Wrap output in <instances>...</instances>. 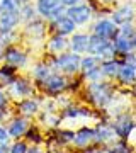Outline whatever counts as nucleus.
I'll list each match as a JSON object with an SVG mask.
<instances>
[{"label": "nucleus", "instance_id": "obj_1", "mask_svg": "<svg viewBox=\"0 0 136 153\" xmlns=\"http://www.w3.org/2000/svg\"><path fill=\"white\" fill-rule=\"evenodd\" d=\"M87 99L95 107H107L114 99V87L109 82H90L87 87Z\"/></svg>", "mask_w": 136, "mask_h": 153}, {"label": "nucleus", "instance_id": "obj_2", "mask_svg": "<svg viewBox=\"0 0 136 153\" xmlns=\"http://www.w3.org/2000/svg\"><path fill=\"white\" fill-rule=\"evenodd\" d=\"M51 65L54 66V70L63 71L66 75H75L80 70V55L75 53H63L61 56L54 58L51 61Z\"/></svg>", "mask_w": 136, "mask_h": 153}, {"label": "nucleus", "instance_id": "obj_3", "mask_svg": "<svg viewBox=\"0 0 136 153\" xmlns=\"http://www.w3.org/2000/svg\"><path fill=\"white\" fill-rule=\"evenodd\" d=\"M34 9H36V14L46 17L49 21L65 14V7L61 5V0H36Z\"/></svg>", "mask_w": 136, "mask_h": 153}, {"label": "nucleus", "instance_id": "obj_4", "mask_svg": "<svg viewBox=\"0 0 136 153\" xmlns=\"http://www.w3.org/2000/svg\"><path fill=\"white\" fill-rule=\"evenodd\" d=\"M41 87L49 95H58V94L65 92L66 88H68V80H66L65 75H61L58 71H51L41 82Z\"/></svg>", "mask_w": 136, "mask_h": 153}, {"label": "nucleus", "instance_id": "obj_5", "mask_svg": "<svg viewBox=\"0 0 136 153\" xmlns=\"http://www.w3.org/2000/svg\"><path fill=\"white\" fill-rule=\"evenodd\" d=\"M112 128H114L116 131V136L119 138V140H124L128 141V138L131 136V133L136 129V123L133 121L129 114H119L117 116V119L112 123Z\"/></svg>", "mask_w": 136, "mask_h": 153}, {"label": "nucleus", "instance_id": "obj_6", "mask_svg": "<svg viewBox=\"0 0 136 153\" xmlns=\"http://www.w3.org/2000/svg\"><path fill=\"white\" fill-rule=\"evenodd\" d=\"M65 16L70 19L75 26H82V24H87L92 17V9L85 4H78V5L68 7L65 9Z\"/></svg>", "mask_w": 136, "mask_h": 153}, {"label": "nucleus", "instance_id": "obj_7", "mask_svg": "<svg viewBox=\"0 0 136 153\" xmlns=\"http://www.w3.org/2000/svg\"><path fill=\"white\" fill-rule=\"evenodd\" d=\"M116 131L112 128V123H99L97 126H94V143L95 145H109L116 140Z\"/></svg>", "mask_w": 136, "mask_h": 153}, {"label": "nucleus", "instance_id": "obj_8", "mask_svg": "<svg viewBox=\"0 0 136 153\" xmlns=\"http://www.w3.org/2000/svg\"><path fill=\"white\" fill-rule=\"evenodd\" d=\"M10 95L16 99H29L33 97L34 94V87L31 85V82L27 80V78H24V76H16V80L12 82L10 87Z\"/></svg>", "mask_w": 136, "mask_h": 153}, {"label": "nucleus", "instance_id": "obj_9", "mask_svg": "<svg viewBox=\"0 0 136 153\" xmlns=\"http://www.w3.org/2000/svg\"><path fill=\"white\" fill-rule=\"evenodd\" d=\"M21 22L19 12L12 10H2L0 12V36L12 34V31L17 27V24Z\"/></svg>", "mask_w": 136, "mask_h": 153}, {"label": "nucleus", "instance_id": "obj_10", "mask_svg": "<svg viewBox=\"0 0 136 153\" xmlns=\"http://www.w3.org/2000/svg\"><path fill=\"white\" fill-rule=\"evenodd\" d=\"M94 34L99 36V38H104V39H114L116 34H117V26H116L114 22L111 21V19H100L94 24L92 27Z\"/></svg>", "mask_w": 136, "mask_h": 153}, {"label": "nucleus", "instance_id": "obj_11", "mask_svg": "<svg viewBox=\"0 0 136 153\" xmlns=\"http://www.w3.org/2000/svg\"><path fill=\"white\" fill-rule=\"evenodd\" d=\"M29 126H31L29 124V121H27L26 117L19 116V117H12L5 128H7V133H9L10 140H19V138H22L24 134H26V131H27Z\"/></svg>", "mask_w": 136, "mask_h": 153}, {"label": "nucleus", "instance_id": "obj_12", "mask_svg": "<svg viewBox=\"0 0 136 153\" xmlns=\"http://www.w3.org/2000/svg\"><path fill=\"white\" fill-rule=\"evenodd\" d=\"M4 60H5V65L12 68H21L27 63V55L16 46H9L4 53Z\"/></svg>", "mask_w": 136, "mask_h": 153}, {"label": "nucleus", "instance_id": "obj_13", "mask_svg": "<svg viewBox=\"0 0 136 153\" xmlns=\"http://www.w3.org/2000/svg\"><path fill=\"white\" fill-rule=\"evenodd\" d=\"M75 29H77V26L65 16V14L51 21V31H53L56 36H63V38H66L68 34H73Z\"/></svg>", "mask_w": 136, "mask_h": 153}, {"label": "nucleus", "instance_id": "obj_14", "mask_svg": "<svg viewBox=\"0 0 136 153\" xmlns=\"http://www.w3.org/2000/svg\"><path fill=\"white\" fill-rule=\"evenodd\" d=\"M73 145L77 148H88L94 143V128L90 126H82L75 131V136H73Z\"/></svg>", "mask_w": 136, "mask_h": 153}, {"label": "nucleus", "instance_id": "obj_15", "mask_svg": "<svg viewBox=\"0 0 136 153\" xmlns=\"http://www.w3.org/2000/svg\"><path fill=\"white\" fill-rule=\"evenodd\" d=\"M116 78H117L123 85H133V83L136 82V68L128 65V63H121Z\"/></svg>", "mask_w": 136, "mask_h": 153}, {"label": "nucleus", "instance_id": "obj_16", "mask_svg": "<svg viewBox=\"0 0 136 153\" xmlns=\"http://www.w3.org/2000/svg\"><path fill=\"white\" fill-rule=\"evenodd\" d=\"M17 109H19V114L27 119V117H33V116H36L39 112V102L31 97L22 99L21 102H19V105H17Z\"/></svg>", "mask_w": 136, "mask_h": 153}, {"label": "nucleus", "instance_id": "obj_17", "mask_svg": "<svg viewBox=\"0 0 136 153\" xmlns=\"http://www.w3.org/2000/svg\"><path fill=\"white\" fill-rule=\"evenodd\" d=\"M135 19V10L131 9L129 5H123L121 9L112 14V19L111 21L114 22L116 26L119 24V26H124V24H131V21Z\"/></svg>", "mask_w": 136, "mask_h": 153}, {"label": "nucleus", "instance_id": "obj_18", "mask_svg": "<svg viewBox=\"0 0 136 153\" xmlns=\"http://www.w3.org/2000/svg\"><path fill=\"white\" fill-rule=\"evenodd\" d=\"M121 61L116 60H106L99 63V68H100V73H102L104 78H116L117 75V70H119Z\"/></svg>", "mask_w": 136, "mask_h": 153}, {"label": "nucleus", "instance_id": "obj_19", "mask_svg": "<svg viewBox=\"0 0 136 153\" xmlns=\"http://www.w3.org/2000/svg\"><path fill=\"white\" fill-rule=\"evenodd\" d=\"M87 46H88V36L87 34H75L70 41V48L75 55L87 53Z\"/></svg>", "mask_w": 136, "mask_h": 153}, {"label": "nucleus", "instance_id": "obj_20", "mask_svg": "<svg viewBox=\"0 0 136 153\" xmlns=\"http://www.w3.org/2000/svg\"><path fill=\"white\" fill-rule=\"evenodd\" d=\"M112 46H114V51H116V53H121V55H128V53H131V51H133V48H135L133 39L123 38V36H119V34H116Z\"/></svg>", "mask_w": 136, "mask_h": 153}, {"label": "nucleus", "instance_id": "obj_21", "mask_svg": "<svg viewBox=\"0 0 136 153\" xmlns=\"http://www.w3.org/2000/svg\"><path fill=\"white\" fill-rule=\"evenodd\" d=\"M16 68H12L9 65L0 66V90L5 87H10L12 82L16 80Z\"/></svg>", "mask_w": 136, "mask_h": 153}, {"label": "nucleus", "instance_id": "obj_22", "mask_svg": "<svg viewBox=\"0 0 136 153\" xmlns=\"http://www.w3.org/2000/svg\"><path fill=\"white\" fill-rule=\"evenodd\" d=\"M44 31H46V26L39 19H34V21H31L26 26V34L31 36V38H43Z\"/></svg>", "mask_w": 136, "mask_h": 153}, {"label": "nucleus", "instance_id": "obj_23", "mask_svg": "<svg viewBox=\"0 0 136 153\" xmlns=\"http://www.w3.org/2000/svg\"><path fill=\"white\" fill-rule=\"evenodd\" d=\"M131 152H133V148L124 140L112 141V143H109V145H106V148H104V153H131Z\"/></svg>", "mask_w": 136, "mask_h": 153}, {"label": "nucleus", "instance_id": "obj_24", "mask_svg": "<svg viewBox=\"0 0 136 153\" xmlns=\"http://www.w3.org/2000/svg\"><path fill=\"white\" fill-rule=\"evenodd\" d=\"M66 46H68V41H66V38H63V36H56L54 34L53 38L48 41V48L51 53H61V51H65Z\"/></svg>", "mask_w": 136, "mask_h": 153}, {"label": "nucleus", "instance_id": "obj_25", "mask_svg": "<svg viewBox=\"0 0 136 153\" xmlns=\"http://www.w3.org/2000/svg\"><path fill=\"white\" fill-rule=\"evenodd\" d=\"M73 136H75V131L71 129H58L54 133V141L58 145H70L73 141Z\"/></svg>", "mask_w": 136, "mask_h": 153}, {"label": "nucleus", "instance_id": "obj_26", "mask_svg": "<svg viewBox=\"0 0 136 153\" xmlns=\"http://www.w3.org/2000/svg\"><path fill=\"white\" fill-rule=\"evenodd\" d=\"M49 73H51V68H49V65H46V63H38V65L34 66V70H33L34 78H36L39 83L43 82Z\"/></svg>", "mask_w": 136, "mask_h": 153}, {"label": "nucleus", "instance_id": "obj_27", "mask_svg": "<svg viewBox=\"0 0 136 153\" xmlns=\"http://www.w3.org/2000/svg\"><path fill=\"white\" fill-rule=\"evenodd\" d=\"M24 136H26L27 140H29V141L36 143V145H39V143H43V134H41V129H39L38 126H29Z\"/></svg>", "mask_w": 136, "mask_h": 153}, {"label": "nucleus", "instance_id": "obj_28", "mask_svg": "<svg viewBox=\"0 0 136 153\" xmlns=\"http://www.w3.org/2000/svg\"><path fill=\"white\" fill-rule=\"evenodd\" d=\"M99 63H100V60H99L97 56H92V55L85 56V58H80V71L83 73V71H87V70H90V68H94V66H97Z\"/></svg>", "mask_w": 136, "mask_h": 153}, {"label": "nucleus", "instance_id": "obj_29", "mask_svg": "<svg viewBox=\"0 0 136 153\" xmlns=\"http://www.w3.org/2000/svg\"><path fill=\"white\" fill-rule=\"evenodd\" d=\"M19 16H21V21H34V17H36V9H34L31 4H24V5L19 9Z\"/></svg>", "mask_w": 136, "mask_h": 153}, {"label": "nucleus", "instance_id": "obj_30", "mask_svg": "<svg viewBox=\"0 0 136 153\" xmlns=\"http://www.w3.org/2000/svg\"><path fill=\"white\" fill-rule=\"evenodd\" d=\"M82 76H83L85 80H88V82H100V80L104 78L102 73H100L99 65L94 66V68H90V70H87V71H83V73H82Z\"/></svg>", "mask_w": 136, "mask_h": 153}, {"label": "nucleus", "instance_id": "obj_31", "mask_svg": "<svg viewBox=\"0 0 136 153\" xmlns=\"http://www.w3.org/2000/svg\"><path fill=\"white\" fill-rule=\"evenodd\" d=\"M0 7H2V10L19 12L22 4H21V0H0Z\"/></svg>", "mask_w": 136, "mask_h": 153}, {"label": "nucleus", "instance_id": "obj_32", "mask_svg": "<svg viewBox=\"0 0 136 153\" xmlns=\"http://www.w3.org/2000/svg\"><path fill=\"white\" fill-rule=\"evenodd\" d=\"M9 116V99L2 90H0V123Z\"/></svg>", "mask_w": 136, "mask_h": 153}, {"label": "nucleus", "instance_id": "obj_33", "mask_svg": "<svg viewBox=\"0 0 136 153\" xmlns=\"http://www.w3.org/2000/svg\"><path fill=\"white\" fill-rule=\"evenodd\" d=\"M27 152V143L26 141H14L9 145V153H26Z\"/></svg>", "mask_w": 136, "mask_h": 153}, {"label": "nucleus", "instance_id": "obj_34", "mask_svg": "<svg viewBox=\"0 0 136 153\" xmlns=\"http://www.w3.org/2000/svg\"><path fill=\"white\" fill-rule=\"evenodd\" d=\"M9 143H10V136L7 133V128L0 124V145L2 146H9Z\"/></svg>", "mask_w": 136, "mask_h": 153}, {"label": "nucleus", "instance_id": "obj_35", "mask_svg": "<svg viewBox=\"0 0 136 153\" xmlns=\"http://www.w3.org/2000/svg\"><path fill=\"white\" fill-rule=\"evenodd\" d=\"M78 2L80 0H61V5L68 9V7H73V5H78Z\"/></svg>", "mask_w": 136, "mask_h": 153}, {"label": "nucleus", "instance_id": "obj_36", "mask_svg": "<svg viewBox=\"0 0 136 153\" xmlns=\"http://www.w3.org/2000/svg\"><path fill=\"white\" fill-rule=\"evenodd\" d=\"M83 153H104V148H100V146H92V148H87Z\"/></svg>", "mask_w": 136, "mask_h": 153}, {"label": "nucleus", "instance_id": "obj_37", "mask_svg": "<svg viewBox=\"0 0 136 153\" xmlns=\"http://www.w3.org/2000/svg\"><path fill=\"white\" fill-rule=\"evenodd\" d=\"M26 153H44V150H41L39 146H27Z\"/></svg>", "mask_w": 136, "mask_h": 153}, {"label": "nucleus", "instance_id": "obj_38", "mask_svg": "<svg viewBox=\"0 0 136 153\" xmlns=\"http://www.w3.org/2000/svg\"><path fill=\"white\" fill-rule=\"evenodd\" d=\"M0 153H9V146H2L0 145Z\"/></svg>", "mask_w": 136, "mask_h": 153}, {"label": "nucleus", "instance_id": "obj_39", "mask_svg": "<svg viewBox=\"0 0 136 153\" xmlns=\"http://www.w3.org/2000/svg\"><path fill=\"white\" fill-rule=\"evenodd\" d=\"M4 60V49H2V46H0V61Z\"/></svg>", "mask_w": 136, "mask_h": 153}, {"label": "nucleus", "instance_id": "obj_40", "mask_svg": "<svg viewBox=\"0 0 136 153\" xmlns=\"http://www.w3.org/2000/svg\"><path fill=\"white\" fill-rule=\"evenodd\" d=\"M133 95H135V97H136V82L133 83Z\"/></svg>", "mask_w": 136, "mask_h": 153}, {"label": "nucleus", "instance_id": "obj_41", "mask_svg": "<svg viewBox=\"0 0 136 153\" xmlns=\"http://www.w3.org/2000/svg\"><path fill=\"white\" fill-rule=\"evenodd\" d=\"M133 44H135V48H136V33H135V38H133Z\"/></svg>", "mask_w": 136, "mask_h": 153}, {"label": "nucleus", "instance_id": "obj_42", "mask_svg": "<svg viewBox=\"0 0 136 153\" xmlns=\"http://www.w3.org/2000/svg\"><path fill=\"white\" fill-rule=\"evenodd\" d=\"M0 12H2V7H0Z\"/></svg>", "mask_w": 136, "mask_h": 153}, {"label": "nucleus", "instance_id": "obj_43", "mask_svg": "<svg viewBox=\"0 0 136 153\" xmlns=\"http://www.w3.org/2000/svg\"><path fill=\"white\" fill-rule=\"evenodd\" d=\"M0 124H2V123H0Z\"/></svg>", "mask_w": 136, "mask_h": 153}]
</instances>
